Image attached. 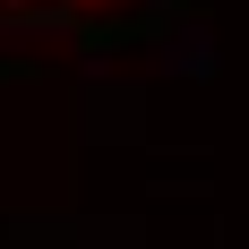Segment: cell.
<instances>
[{
    "label": "cell",
    "mask_w": 249,
    "mask_h": 249,
    "mask_svg": "<svg viewBox=\"0 0 249 249\" xmlns=\"http://www.w3.org/2000/svg\"><path fill=\"white\" fill-rule=\"evenodd\" d=\"M77 9H103V0H0V26H43V18H77Z\"/></svg>",
    "instance_id": "obj_1"
}]
</instances>
